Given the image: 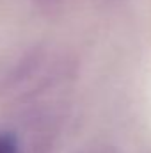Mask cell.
Segmentation results:
<instances>
[{
    "instance_id": "1",
    "label": "cell",
    "mask_w": 151,
    "mask_h": 153,
    "mask_svg": "<svg viewBox=\"0 0 151 153\" xmlns=\"http://www.w3.org/2000/svg\"><path fill=\"white\" fill-rule=\"evenodd\" d=\"M18 150V141L13 134H0V153H16Z\"/></svg>"
},
{
    "instance_id": "2",
    "label": "cell",
    "mask_w": 151,
    "mask_h": 153,
    "mask_svg": "<svg viewBox=\"0 0 151 153\" xmlns=\"http://www.w3.org/2000/svg\"><path fill=\"white\" fill-rule=\"evenodd\" d=\"M43 11H55L62 5L64 0H34Z\"/></svg>"
}]
</instances>
